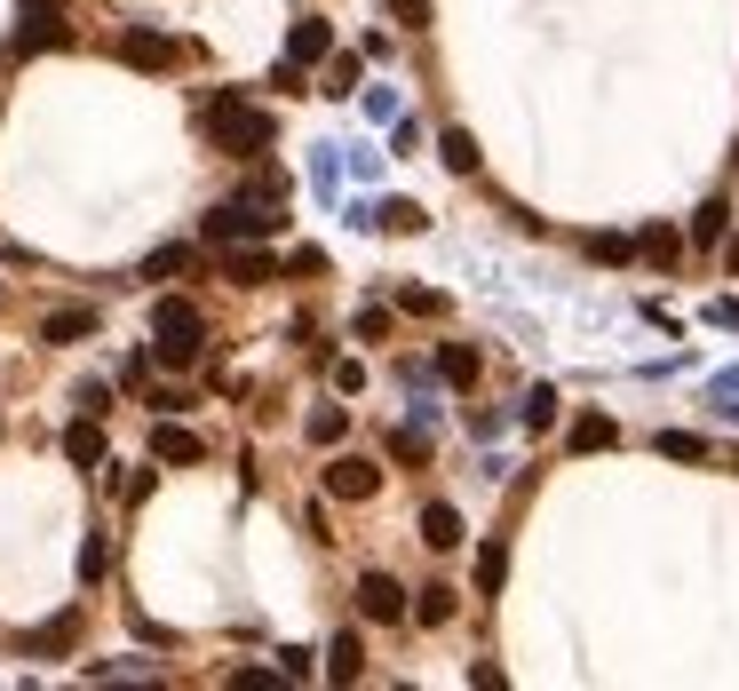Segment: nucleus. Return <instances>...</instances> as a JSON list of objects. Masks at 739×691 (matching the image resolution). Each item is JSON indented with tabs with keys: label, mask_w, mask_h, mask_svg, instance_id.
Returning a JSON list of instances; mask_svg holds the SVG:
<instances>
[{
	"label": "nucleus",
	"mask_w": 739,
	"mask_h": 691,
	"mask_svg": "<svg viewBox=\"0 0 739 691\" xmlns=\"http://www.w3.org/2000/svg\"><path fill=\"white\" fill-rule=\"evenodd\" d=\"M287 271H302V279H318V271H326V254H318V247H294V254H287Z\"/></svg>",
	"instance_id": "35"
},
{
	"label": "nucleus",
	"mask_w": 739,
	"mask_h": 691,
	"mask_svg": "<svg viewBox=\"0 0 739 691\" xmlns=\"http://www.w3.org/2000/svg\"><path fill=\"white\" fill-rule=\"evenodd\" d=\"M613 438H620V430H613V414H581V421H573V453H604Z\"/></svg>",
	"instance_id": "20"
},
{
	"label": "nucleus",
	"mask_w": 739,
	"mask_h": 691,
	"mask_svg": "<svg viewBox=\"0 0 739 691\" xmlns=\"http://www.w3.org/2000/svg\"><path fill=\"white\" fill-rule=\"evenodd\" d=\"M271 230H279L271 200H247V191H239V200H223V207H208V215H199V239H208V247H239V239H271Z\"/></svg>",
	"instance_id": "2"
},
{
	"label": "nucleus",
	"mask_w": 739,
	"mask_h": 691,
	"mask_svg": "<svg viewBox=\"0 0 739 691\" xmlns=\"http://www.w3.org/2000/svg\"><path fill=\"white\" fill-rule=\"evenodd\" d=\"M208 136H215V151H231V159H262L279 144V120L262 112V104H247L239 88H223L215 104H208Z\"/></svg>",
	"instance_id": "1"
},
{
	"label": "nucleus",
	"mask_w": 739,
	"mask_h": 691,
	"mask_svg": "<svg viewBox=\"0 0 739 691\" xmlns=\"http://www.w3.org/2000/svg\"><path fill=\"white\" fill-rule=\"evenodd\" d=\"M358 612L374 620V628H398V620L414 612V597H406V588H398L390 573H358Z\"/></svg>",
	"instance_id": "5"
},
{
	"label": "nucleus",
	"mask_w": 739,
	"mask_h": 691,
	"mask_svg": "<svg viewBox=\"0 0 739 691\" xmlns=\"http://www.w3.org/2000/svg\"><path fill=\"white\" fill-rule=\"evenodd\" d=\"M438 151H446V168H454V175H478V136H469V127H446Z\"/></svg>",
	"instance_id": "19"
},
{
	"label": "nucleus",
	"mask_w": 739,
	"mask_h": 691,
	"mask_svg": "<svg viewBox=\"0 0 739 691\" xmlns=\"http://www.w3.org/2000/svg\"><path fill=\"white\" fill-rule=\"evenodd\" d=\"M366 676V644L358 636H334L326 644V683H358Z\"/></svg>",
	"instance_id": "16"
},
{
	"label": "nucleus",
	"mask_w": 739,
	"mask_h": 691,
	"mask_svg": "<svg viewBox=\"0 0 739 691\" xmlns=\"http://www.w3.org/2000/svg\"><path fill=\"white\" fill-rule=\"evenodd\" d=\"M191 262H199L191 247H159V254L144 262V279H183V271H191Z\"/></svg>",
	"instance_id": "24"
},
{
	"label": "nucleus",
	"mask_w": 739,
	"mask_h": 691,
	"mask_svg": "<svg viewBox=\"0 0 739 691\" xmlns=\"http://www.w3.org/2000/svg\"><path fill=\"white\" fill-rule=\"evenodd\" d=\"M422 541H429V548H461V509H454V501H429V509H422Z\"/></svg>",
	"instance_id": "15"
},
{
	"label": "nucleus",
	"mask_w": 739,
	"mask_h": 691,
	"mask_svg": "<svg viewBox=\"0 0 739 691\" xmlns=\"http://www.w3.org/2000/svg\"><path fill=\"white\" fill-rule=\"evenodd\" d=\"M302 438H311V445H343V438H350V406H311Z\"/></svg>",
	"instance_id": "17"
},
{
	"label": "nucleus",
	"mask_w": 739,
	"mask_h": 691,
	"mask_svg": "<svg viewBox=\"0 0 739 691\" xmlns=\"http://www.w3.org/2000/svg\"><path fill=\"white\" fill-rule=\"evenodd\" d=\"M247 200H271V207H279V200H287V175H279V168H262V175L247 183Z\"/></svg>",
	"instance_id": "32"
},
{
	"label": "nucleus",
	"mask_w": 739,
	"mask_h": 691,
	"mask_svg": "<svg viewBox=\"0 0 739 691\" xmlns=\"http://www.w3.org/2000/svg\"><path fill=\"white\" fill-rule=\"evenodd\" d=\"M72 644H80V612H56L48 628H32V636H24V652H41V660H64Z\"/></svg>",
	"instance_id": "12"
},
{
	"label": "nucleus",
	"mask_w": 739,
	"mask_h": 691,
	"mask_svg": "<svg viewBox=\"0 0 739 691\" xmlns=\"http://www.w3.org/2000/svg\"><path fill=\"white\" fill-rule=\"evenodd\" d=\"M636 254H645L652 271H676V262H684V230H668V223H652L645 239H636Z\"/></svg>",
	"instance_id": "14"
},
{
	"label": "nucleus",
	"mask_w": 739,
	"mask_h": 691,
	"mask_svg": "<svg viewBox=\"0 0 739 691\" xmlns=\"http://www.w3.org/2000/svg\"><path fill=\"white\" fill-rule=\"evenodd\" d=\"M152 461H176V469H191V461H208V445H199L176 414H159V421H152Z\"/></svg>",
	"instance_id": "8"
},
{
	"label": "nucleus",
	"mask_w": 739,
	"mask_h": 691,
	"mask_svg": "<svg viewBox=\"0 0 739 691\" xmlns=\"http://www.w3.org/2000/svg\"><path fill=\"white\" fill-rule=\"evenodd\" d=\"M589 254H596V262H628L636 247H628V239H613V230H596V239H589Z\"/></svg>",
	"instance_id": "34"
},
{
	"label": "nucleus",
	"mask_w": 739,
	"mask_h": 691,
	"mask_svg": "<svg viewBox=\"0 0 739 691\" xmlns=\"http://www.w3.org/2000/svg\"><path fill=\"white\" fill-rule=\"evenodd\" d=\"M24 9H64V0H24Z\"/></svg>",
	"instance_id": "38"
},
{
	"label": "nucleus",
	"mask_w": 739,
	"mask_h": 691,
	"mask_svg": "<svg viewBox=\"0 0 739 691\" xmlns=\"http://www.w3.org/2000/svg\"><path fill=\"white\" fill-rule=\"evenodd\" d=\"M152 358H159V366H176V374H183V366H199V342H152Z\"/></svg>",
	"instance_id": "31"
},
{
	"label": "nucleus",
	"mask_w": 739,
	"mask_h": 691,
	"mask_svg": "<svg viewBox=\"0 0 739 691\" xmlns=\"http://www.w3.org/2000/svg\"><path fill=\"white\" fill-rule=\"evenodd\" d=\"M64 461H72V469H104V430H96V414H80L72 430H64Z\"/></svg>",
	"instance_id": "11"
},
{
	"label": "nucleus",
	"mask_w": 739,
	"mask_h": 691,
	"mask_svg": "<svg viewBox=\"0 0 739 691\" xmlns=\"http://www.w3.org/2000/svg\"><path fill=\"white\" fill-rule=\"evenodd\" d=\"M287 668H231V691H279Z\"/></svg>",
	"instance_id": "30"
},
{
	"label": "nucleus",
	"mask_w": 739,
	"mask_h": 691,
	"mask_svg": "<svg viewBox=\"0 0 739 691\" xmlns=\"http://www.w3.org/2000/svg\"><path fill=\"white\" fill-rule=\"evenodd\" d=\"M152 342H208V318H199L191 294H159L152 303Z\"/></svg>",
	"instance_id": "4"
},
{
	"label": "nucleus",
	"mask_w": 739,
	"mask_h": 691,
	"mask_svg": "<svg viewBox=\"0 0 739 691\" xmlns=\"http://www.w3.org/2000/svg\"><path fill=\"white\" fill-rule=\"evenodd\" d=\"M120 56L136 64V72H167V64H176V41L152 32V24H127V32H120Z\"/></svg>",
	"instance_id": "7"
},
{
	"label": "nucleus",
	"mask_w": 739,
	"mask_h": 691,
	"mask_svg": "<svg viewBox=\"0 0 739 691\" xmlns=\"http://www.w3.org/2000/svg\"><path fill=\"white\" fill-rule=\"evenodd\" d=\"M334 389H343V398H358V389H366V366H358V358H334Z\"/></svg>",
	"instance_id": "33"
},
{
	"label": "nucleus",
	"mask_w": 739,
	"mask_h": 691,
	"mask_svg": "<svg viewBox=\"0 0 739 691\" xmlns=\"http://www.w3.org/2000/svg\"><path fill=\"white\" fill-rule=\"evenodd\" d=\"M334 56V24L326 16H294V32H287V64H326Z\"/></svg>",
	"instance_id": "10"
},
{
	"label": "nucleus",
	"mask_w": 739,
	"mask_h": 691,
	"mask_svg": "<svg viewBox=\"0 0 739 691\" xmlns=\"http://www.w3.org/2000/svg\"><path fill=\"white\" fill-rule=\"evenodd\" d=\"M318 95H358V56H326V88Z\"/></svg>",
	"instance_id": "26"
},
{
	"label": "nucleus",
	"mask_w": 739,
	"mask_h": 691,
	"mask_svg": "<svg viewBox=\"0 0 739 691\" xmlns=\"http://www.w3.org/2000/svg\"><path fill=\"white\" fill-rule=\"evenodd\" d=\"M501 580H510V548H501V541H485V548H478V588L493 597Z\"/></svg>",
	"instance_id": "22"
},
{
	"label": "nucleus",
	"mask_w": 739,
	"mask_h": 691,
	"mask_svg": "<svg viewBox=\"0 0 739 691\" xmlns=\"http://www.w3.org/2000/svg\"><path fill=\"white\" fill-rule=\"evenodd\" d=\"M88 335H96V310L88 303H64V310L41 318V342H88Z\"/></svg>",
	"instance_id": "13"
},
{
	"label": "nucleus",
	"mask_w": 739,
	"mask_h": 691,
	"mask_svg": "<svg viewBox=\"0 0 739 691\" xmlns=\"http://www.w3.org/2000/svg\"><path fill=\"white\" fill-rule=\"evenodd\" d=\"M104 573H112V541L88 533V541H80V580H104Z\"/></svg>",
	"instance_id": "25"
},
{
	"label": "nucleus",
	"mask_w": 739,
	"mask_h": 691,
	"mask_svg": "<svg viewBox=\"0 0 739 691\" xmlns=\"http://www.w3.org/2000/svg\"><path fill=\"white\" fill-rule=\"evenodd\" d=\"M731 239V200H708L692 215V247H724Z\"/></svg>",
	"instance_id": "18"
},
{
	"label": "nucleus",
	"mask_w": 739,
	"mask_h": 691,
	"mask_svg": "<svg viewBox=\"0 0 739 691\" xmlns=\"http://www.w3.org/2000/svg\"><path fill=\"white\" fill-rule=\"evenodd\" d=\"M390 461H406V469H429V438H422V430H390Z\"/></svg>",
	"instance_id": "23"
},
{
	"label": "nucleus",
	"mask_w": 739,
	"mask_h": 691,
	"mask_svg": "<svg viewBox=\"0 0 739 691\" xmlns=\"http://www.w3.org/2000/svg\"><path fill=\"white\" fill-rule=\"evenodd\" d=\"M454 588H422V597H414V612H422V628H446V620H454Z\"/></svg>",
	"instance_id": "21"
},
{
	"label": "nucleus",
	"mask_w": 739,
	"mask_h": 691,
	"mask_svg": "<svg viewBox=\"0 0 739 691\" xmlns=\"http://www.w3.org/2000/svg\"><path fill=\"white\" fill-rule=\"evenodd\" d=\"M382 492V469L366 453H334L326 461V501H374Z\"/></svg>",
	"instance_id": "3"
},
{
	"label": "nucleus",
	"mask_w": 739,
	"mask_h": 691,
	"mask_svg": "<svg viewBox=\"0 0 739 691\" xmlns=\"http://www.w3.org/2000/svg\"><path fill=\"white\" fill-rule=\"evenodd\" d=\"M660 453H668V461H708V438H692V430H660Z\"/></svg>",
	"instance_id": "27"
},
{
	"label": "nucleus",
	"mask_w": 739,
	"mask_h": 691,
	"mask_svg": "<svg viewBox=\"0 0 739 691\" xmlns=\"http://www.w3.org/2000/svg\"><path fill=\"white\" fill-rule=\"evenodd\" d=\"M438 382L469 398V389L485 382V358H478V342H446V350H438Z\"/></svg>",
	"instance_id": "9"
},
{
	"label": "nucleus",
	"mask_w": 739,
	"mask_h": 691,
	"mask_svg": "<svg viewBox=\"0 0 739 691\" xmlns=\"http://www.w3.org/2000/svg\"><path fill=\"white\" fill-rule=\"evenodd\" d=\"M557 406H564V398H557V389L541 382V389L525 398V430H549V421H557Z\"/></svg>",
	"instance_id": "28"
},
{
	"label": "nucleus",
	"mask_w": 739,
	"mask_h": 691,
	"mask_svg": "<svg viewBox=\"0 0 739 691\" xmlns=\"http://www.w3.org/2000/svg\"><path fill=\"white\" fill-rule=\"evenodd\" d=\"M390 16H398V24L414 32V24H429V0H390Z\"/></svg>",
	"instance_id": "36"
},
{
	"label": "nucleus",
	"mask_w": 739,
	"mask_h": 691,
	"mask_svg": "<svg viewBox=\"0 0 739 691\" xmlns=\"http://www.w3.org/2000/svg\"><path fill=\"white\" fill-rule=\"evenodd\" d=\"M374 223H382V230H398V239H406V230H422V207H414V200H390V207H382Z\"/></svg>",
	"instance_id": "29"
},
{
	"label": "nucleus",
	"mask_w": 739,
	"mask_h": 691,
	"mask_svg": "<svg viewBox=\"0 0 739 691\" xmlns=\"http://www.w3.org/2000/svg\"><path fill=\"white\" fill-rule=\"evenodd\" d=\"M215 254H223V279H231V286H271V279H279V262L262 254V239H239V247H215Z\"/></svg>",
	"instance_id": "6"
},
{
	"label": "nucleus",
	"mask_w": 739,
	"mask_h": 691,
	"mask_svg": "<svg viewBox=\"0 0 739 691\" xmlns=\"http://www.w3.org/2000/svg\"><path fill=\"white\" fill-rule=\"evenodd\" d=\"M724 271H731V279H739V239H724Z\"/></svg>",
	"instance_id": "37"
}]
</instances>
